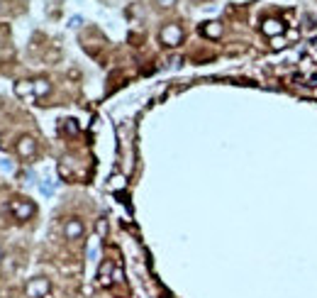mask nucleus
I'll use <instances>...</instances> for the list:
<instances>
[{"mask_svg": "<svg viewBox=\"0 0 317 298\" xmlns=\"http://www.w3.org/2000/svg\"><path fill=\"white\" fill-rule=\"evenodd\" d=\"M181 39H183V30H181L178 25H166V27L161 30V42H164L166 47H178Z\"/></svg>", "mask_w": 317, "mask_h": 298, "instance_id": "nucleus-1", "label": "nucleus"}, {"mask_svg": "<svg viewBox=\"0 0 317 298\" xmlns=\"http://www.w3.org/2000/svg\"><path fill=\"white\" fill-rule=\"evenodd\" d=\"M49 293V281L47 279H32L27 283V296L30 298H44Z\"/></svg>", "mask_w": 317, "mask_h": 298, "instance_id": "nucleus-2", "label": "nucleus"}, {"mask_svg": "<svg viewBox=\"0 0 317 298\" xmlns=\"http://www.w3.org/2000/svg\"><path fill=\"white\" fill-rule=\"evenodd\" d=\"M10 210L15 213V218H18V220H27V218H32L35 205H32V203H27V201H13V203H10Z\"/></svg>", "mask_w": 317, "mask_h": 298, "instance_id": "nucleus-3", "label": "nucleus"}, {"mask_svg": "<svg viewBox=\"0 0 317 298\" xmlns=\"http://www.w3.org/2000/svg\"><path fill=\"white\" fill-rule=\"evenodd\" d=\"M261 30H264L266 37H281V35L285 32V25H283L281 20H276V18H268V20H264Z\"/></svg>", "mask_w": 317, "mask_h": 298, "instance_id": "nucleus-4", "label": "nucleus"}, {"mask_svg": "<svg viewBox=\"0 0 317 298\" xmlns=\"http://www.w3.org/2000/svg\"><path fill=\"white\" fill-rule=\"evenodd\" d=\"M64 235H66V240H78L81 235H83V223L81 220H69L66 225H64Z\"/></svg>", "mask_w": 317, "mask_h": 298, "instance_id": "nucleus-5", "label": "nucleus"}, {"mask_svg": "<svg viewBox=\"0 0 317 298\" xmlns=\"http://www.w3.org/2000/svg\"><path fill=\"white\" fill-rule=\"evenodd\" d=\"M18 152H20V157H32L37 152V142L32 137H22L18 144Z\"/></svg>", "mask_w": 317, "mask_h": 298, "instance_id": "nucleus-6", "label": "nucleus"}, {"mask_svg": "<svg viewBox=\"0 0 317 298\" xmlns=\"http://www.w3.org/2000/svg\"><path fill=\"white\" fill-rule=\"evenodd\" d=\"M200 32H203L205 37L217 39V37L222 35V25H220V22H208V25H203V27H200Z\"/></svg>", "mask_w": 317, "mask_h": 298, "instance_id": "nucleus-7", "label": "nucleus"}, {"mask_svg": "<svg viewBox=\"0 0 317 298\" xmlns=\"http://www.w3.org/2000/svg\"><path fill=\"white\" fill-rule=\"evenodd\" d=\"M15 93H18L20 98L35 95V83H32V81H18V83H15Z\"/></svg>", "mask_w": 317, "mask_h": 298, "instance_id": "nucleus-8", "label": "nucleus"}, {"mask_svg": "<svg viewBox=\"0 0 317 298\" xmlns=\"http://www.w3.org/2000/svg\"><path fill=\"white\" fill-rule=\"evenodd\" d=\"M32 83H35V95H39V98L47 95V93L52 91V86H49L47 78H37V81H32Z\"/></svg>", "mask_w": 317, "mask_h": 298, "instance_id": "nucleus-9", "label": "nucleus"}, {"mask_svg": "<svg viewBox=\"0 0 317 298\" xmlns=\"http://www.w3.org/2000/svg\"><path fill=\"white\" fill-rule=\"evenodd\" d=\"M110 269H112V264H110V261H105V264H103V269H100V276H98V279H100V283H103V286H107V283H110V279H107Z\"/></svg>", "mask_w": 317, "mask_h": 298, "instance_id": "nucleus-10", "label": "nucleus"}, {"mask_svg": "<svg viewBox=\"0 0 317 298\" xmlns=\"http://www.w3.org/2000/svg\"><path fill=\"white\" fill-rule=\"evenodd\" d=\"M95 230H98V235H100V237H105V232H107V223H105V218H103V220H98Z\"/></svg>", "mask_w": 317, "mask_h": 298, "instance_id": "nucleus-11", "label": "nucleus"}, {"mask_svg": "<svg viewBox=\"0 0 317 298\" xmlns=\"http://www.w3.org/2000/svg\"><path fill=\"white\" fill-rule=\"evenodd\" d=\"M39 188H42V193H44V196H52V193H54V186H52V184H47V181H42V184H39Z\"/></svg>", "mask_w": 317, "mask_h": 298, "instance_id": "nucleus-12", "label": "nucleus"}, {"mask_svg": "<svg viewBox=\"0 0 317 298\" xmlns=\"http://www.w3.org/2000/svg\"><path fill=\"white\" fill-rule=\"evenodd\" d=\"M0 169H3V171H15V164L10 159H3V162H0Z\"/></svg>", "mask_w": 317, "mask_h": 298, "instance_id": "nucleus-13", "label": "nucleus"}, {"mask_svg": "<svg viewBox=\"0 0 317 298\" xmlns=\"http://www.w3.org/2000/svg\"><path fill=\"white\" fill-rule=\"evenodd\" d=\"M156 5H158V8H174L176 0H156Z\"/></svg>", "mask_w": 317, "mask_h": 298, "instance_id": "nucleus-14", "label": "nucleus"}, {"mask_svg": "<svg viewBox=\"0 0 317 298\" xmlns=\"http://www.w3.org/2000/svg\"><path fill=\"white\" fill-rule=\"evenodd\" d=\"M122 186H124L122 176H115V179H112V184H110V188H115V191H117V188H122Z\"/></svg>", "mask_w": 317, "mask_h": 298, "instance_id": "nucleus-15", "label": "nucleus"}, {"mask_svg": "<svg viewBox=\"0 0 317 298\" xmlns=\"http://www.w3.org/2000/svg\"><path fill=\"white\" fill-rule=\"evenodd\" d=\"M66 130H69L71 134H76V132H78V127H76V120H66Z\"/></svg>", "mask_w": 317, "mask_h": 298, "instance_id": "nucleus-16", "label": "nucleus"}, {"mask_svg": "<svg viewBox=\"0 0 317 298\" xmlns=\"http://www.w3.org/2000/svg\"><path fill=\"white\" fill-rule=\"evenodd\" d=\"M283 47V39L281 37H273V49H281Z\"/></svg>", "mask_w": 317, "mask_h": 298, "instance_id": "nucleus-17", "label": "nucleus"}, {"mask_svg": "<svg viewBox=\"0 0 317 298\" xmlns=\"http://www.w3.org/2000/svg\"><path fill=\"white\" fill-rule=\"evenodd\" d=\"M81 22H83V20H81V18H71V27H78V25H81Z\"/></svg>", "mask_w": 317, "mask_h": 298, "instance_id": "nucleus-18", "label": "nucleus"}, {"mask_svg": "<svg viewBox=\"0 0 317 298\" xmlns=\"http://www.w3.org/2000/svg\"><path fill=\"white\" fill-rule=\"evenodd\" d=\"M112 276H115L112 281H122V271H120V269H115V274H112Z\"/></svg>", "mask_w": 317, "mask_h": 298, "instance_id": "nucleus-19", "label": "nucleus"}, {"mask_svg": "<svg viewBox=\"0 0 317 298\" xmlns=\"http://www.w3.org/2000/svg\"><path fill=\"white\" fill-rule=\"evenodd\" d=\"M0 259H3V254H0Z\"/></svg>", "mask_w": 317, "mask_h": 298, "instance_id": "nucleus-20", "label": "nucleus"}]
</instances>
